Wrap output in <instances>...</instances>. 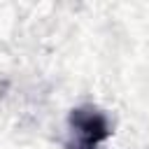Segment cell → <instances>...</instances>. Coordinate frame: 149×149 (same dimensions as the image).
I'll return each instance as SVG.
<instances>
[{"label":"cell","mask_w":149,"mask_h":149,"mask_svg":"<svg viewBox=\"0 0 149 149\" xmlns=\"http://www.w3.org/2000/svg\"><path fill=\"white\" fill-rule=\"evenodd\" d=\"M68 123H70L68 149H95L112 133L107 116L100 109L91 107V105H84V107L72 109Z\"/></svg>","instance_id":"cell-1"}]
</instances>
